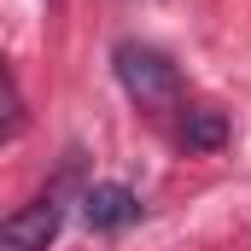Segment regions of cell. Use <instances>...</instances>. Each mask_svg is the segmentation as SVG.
Wrapping results in <instances>:
<instances>
[{
    "instance_id": "cell-2",
    "label": "cell",
    "mask_w": 251,
    "mask_h": 251,
    "mask_svg": "<svg viewBox=\"0 0 251 251\" xmlns=\"http://www.w3.org/2000/svg\"><path fill=\"white\" fill-rule=\"evenodd\" d=\"M59 228H64V204L59 199H35V204H24V210L6 216L0 251H47L59 240Z\"/></svg>"
},
{
    "instance_id": "cell-5",
    "label": "cell",
    "mask_w": 251,
    "mask_h": 251,
    "mask_svg": "<svg viewBox=\"0 0 251 251\" xmlns=\"http://www.w3.org/2000/svg\"><path fill=\"white\" fill-rule=\"evenodd\" d=\"M24 128V100H18V76L6 70V140Z\"/></svg>"
},
{
    "instance_id": "cell-3",
    "label": "cell",
    "mask_w": 251,
    "mask_h": 251,
    "mask_svg": "<svg viewBox=\"0 0 251 251\" xmlns=\"http://www.w3.org/2000/svg\"><path fill=\"white\" fill-rule=\"evenodd\" d=\"M140 216V199L123 187V181H100V187L82 193V222L94 228V234H117Z\"/></svg>"
},
{
    "instance_id": "cell-1",
    "label": "cell",
    "mask_w": 251,
    "mask_h": 251,
    "mask_svg": "<svg viewBox=\"0 0 251 251\" xmlns=\"http://www.w3.org/2000/svg\"><path fill=\"white\" fill-rule=\"evenodd\" d=\"M117 82H123V94L134 105H176V94H181V76H176V64L164 59L158 47H140V41H117Z\"/></svg>"
},
{
    "instance_id": "cell-4",
    "label": "cell",
    "mask_w": 251,
    "mask_h": 251,
    "mask_svg": "<svg viewBox=\"0 0 251 251\" xmlns=\"http://www.w3.org/2000/svg\"><path fill=\"white\" fill-rule=\"evenodd\" d=\"M228 117L222 111H210V105H199V111H187L181 117V140H187V152H222L228 146Z\"/></svg>"
}]
</instances>
